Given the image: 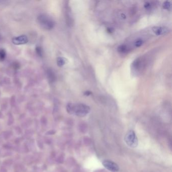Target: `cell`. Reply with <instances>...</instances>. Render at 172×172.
<instances>
[{"label": "cell", "instance_id": "6da1fadb", "mask_svg": "<svg viewBox=\"0 0 172 172\" xmlns=\"http://www.w3.org/2000/svg\"><path fill=\"white\" fill-rule=\"evenodd\" d=\"M67 111L70 114L83 117L90 112V109L89 106L83 103H69L67 105Z\"/></svg>", "mask_w": 172, "mask_h": 172}, {"label": "cell", "instance_id": "7a4b0ae2", "mask_svg": "<svg viewBox=\"0 0 172 172\" xmlns=\"http://www.w3.org/2000/svg\"><path fill=\"white\" fill-rule=\"evenodd\" d=\"M38 21L40 26L44 30H52L55 26V22L46 14H40L38 17Z\"/></svg>", "mask_w": 172, "mask_h": 172}, {"label": "cell", "instance_id": "3957f363", "mask_svg": "<svg viewBox=\"0 0 172 172\" xmlns=\"http://www.w3.org/2000/svg\"><path fill=\"white\" fill-rule=\"evenodd\" d=\"M124 139L129 147L135 148L138 145V139L135 133L133 130H130L127 133Z\"/></svg>", "mask_w": 172, "mask_h": 172}, {"label": "cell", "instance_id": "277c9868", "mask_svg": "<svg viewBox=\"0 0 172 172\" xmlns=\"http://www.w3.org/2000/svg\"><path fill=\"white\" fill-rule=\"evenodd\" d=\"M144 68V60L142 58H137L131 65V71L134 75L137 76L142 71Z\"/></svg>", "mask_w": 172, "mask_h": 172}, {"label": "cell", "instance_id": "5b68a950", "mask_svg": "<svg viewBox=\"0 0 172 172\" xmlns=\"http://www.w3.org/2000/svg\"><path fill=\"white\" fill-rule=\"evenodd\" d=\"M103 165L107 169L112 172H117L119 170V166L113 161H111L109 160H105L104 161H103Z\"/></svg>", "mask_w": 172, "mask_h": 172}, {"label": "cell", "instance_id": "8992f818", "mask_svg": "<svg viewBox=\"0 0 172 172\" xmlns=\"http://www.w3.org/2000/svg\"><path fill=\"white\" fill-rule=\"evenodd\" d=\"M28 42V36L25 35H21L13 38L12 42L15 45H22L26 44Z\"/></svg>", "mask_w": 172, "mask_h": 172}, {"label": "cell", "instance_id": "52a82bcc", "mask_svg": "<svg viewBox=\"0 0 172 172\" xmlns=\"http://www.w3.org/2000/svg\"><path fill=\"white\" fill-rule=\"evenodd\" d=\"M153 32L157 36H162L169 32L170 30L168 28L161 26H155L152 28Z\"/></svg>", "mask_w": 172, "mask_h": 172}, {"label": "cell", "instance_id": "ba28073f", "mask_svg": "<svg viewBox=\"0 0 172 172\" xmlns=\"http://www.w3.org/2000/svg\"><path fill=\"white\" fill-rule=\"evenodd\" d=\"M48 80L52 82H54L56 79L55 73L52 70H48Z\"/></svg>", "mask_w": 172, "mask_h": 172}, {"label": "cell", "instance_id": "9c48e42d", "mask_svg": "<svg viewBox=\"0 0 172 172\" xmlns=\"http://www.w3.org/2000/svg\"><path fill=\"white\" fill-rule=\"evenodd\" d=\"M57 65L59 67H62L64 65H65V63H66V60H65V58L61 57L57 58Z\"/></svg>", "mask_w": 172, "mask_h": 172}, {"label": "cell", "instance_id": "30bf717a", "mask_svg": "<svg viewBox=\"0 0 172 172\" xmlns=\"http://www.w3.org/2000/svg\"><path fill=\"white\" fill-rule=\"evenodd\" d=\"M6 57V50L3 48H0V61L4 60Z\"/></svg>", "mask_w": 172, "mask_h": 172}, {"label": "cell", "instance_id": "8fae6325", "mask_svg": "<svg viewBox=\"0 0 172 172\" xmlns=\"http://www.w3.org/2000/svg\"><path fill=\"white\" fill-rule=\"evenodd\" d=\"M127 46H126V45L125 44H122L120 46L118 47V50L119 52L121 53H124V52H126V51L127 50Z\"/></svg>", "mask_w": 172, "mask_h": 172}, {"label": "cell", "instance_id": "7c38bea8", "mask_svg": "<svg viewBox=\"0 0 172 172\" xmlns=\"http://www.w3.org/2000/svg\"><path fill=\"white\" fill-rule=\"evenodd\" d=\"M36 52L38 54V55L40 57H42V55H43V50H42V47L40 46H36Z\"/></svg>", "mask_w": 172, "mask_h": 172}, {"label": "cell", "instance_id": "4fadbf2b", "mask_svg": "<svg viewBox=\"0 0 172 172\" xmlns=\"http://www.w3.org/2000/svg\"><path fill=\"white\" fill-rule=\"evenodd\" d=\"M163 8L165 9H170L171 8V4L169 1H166L163 4Z\"/></svg>", "mask_w": 172, "mask_h": 172}, {"label": "cell", "instance_id": "5bb4252c", "mask_svg": "<svg viewBox=\"0 0 172 172\" xmlns=\"http://www.w3.org/2000/svg\"><path fill=\"white\" fill-rule=\"evenodd\" d=\"M143 40H137L135 42V46H137V47H139V46H141L142 44H143Z\"/></svg>", "mask_w": 172, "mask_h": 172}, {"label": "cell", "instance_id": "9a60e30c", "mask_svg": "<svg viewBox=\"0 0 172 172\" xmlns=\"http://www.w3.org/2000/svg\"><path fill=\"white\" fill-rule=\"evenodd\" d=\"M144 7L145 8H150V4H149V3H145V4Z\"/></svg>", "mask_w": 172, "mask_h": 172}, {"label": "cell", "instance_id": "2e32d148", "mask_svg": "<svg viewBox=\"0 0 172 172\" xmlns=\"http://www.w3.org/2000/svg\"><path fill=\"white\" fill-rule=\"evenodd\" d=\"M84 94L86 95H87V96H88L89 95H90L91 94V92H90V91H86V92H85V93H84Z\"/></svg>", "mask_w": 172, "mask_h": 172}, {"label": "cell", "instance_id": "e0dca14e", "mask_svg": "<svg viewBox=\"0 0 172 172\" xmlns=\"http://www.w3.org/2000/svg\"><path fill=\"white\" fill-rule=\"evenodd\" d=\"M113 30V29L111 28H109L108 29V32H110V33H111V32H113V30Z\"/></svg>", "mask_w": 172, "mask_h": 172}]
</instances>
